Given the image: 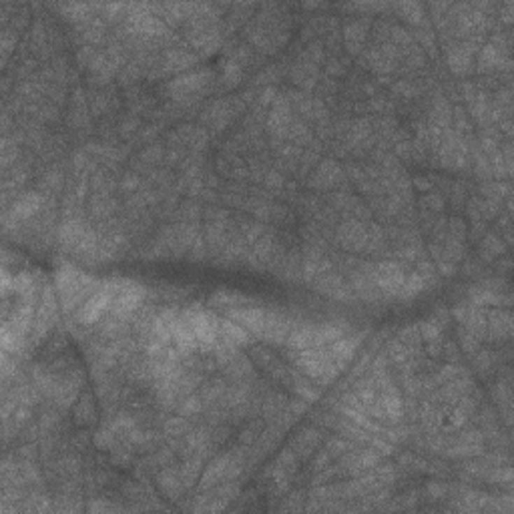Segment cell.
<instances>
[{
  "label": "cell",
  "mask_w": 514,
  "mask_h": 514,
  "mask_svg": "<svg viewBox=\"0 0 514 514\" xmlns=\"http://www.w3.org/2000/svg\"><path fill=\"white\" fill-rule=\"evenodd\" d=\"M99 285L101 283L94 278L87 276V273H80L71 265H64L57 273V290L61 294L64 312L80 310V304H85L89 297L93 296Z\"/></svg>",
  "instance_id": "6da1fadb"
},
{
  "label": "cell",
  "mask_w": 514,
  "mask_h": 514,
  "mask_svg": "<svg viewBox=\"0 0 514 514\" xmlns=\"http://www.w3.org/2000/svg\"><path fill=\"white\" fill-rule=\"evenodd\" d=\"M181 315L187 320L189 327L197 340V345L201 352H209L217 345L219 340V317L211 312H205L203 308H187L183 310Z\"/></svg>",
  "instance_id": "7a4b0ae2"
},
{
  "label": "cell",
  "mask_w": 514,
  "mask_h": 514,
  "mask_svg": "<svg viewBox=\"0 0 514 514\" xmlns=\"http://www.w3.org/2000/svg\"><path fill=\"white\" fill-rule=\"evenodd\" d=\"M121 287H123V281H105V283H101L99 290L78 310V322L80 324H94L105 313H109L110 306H113L117 294L121 292Z\"/></svg>",
  "instance_id": "3957f363"
},
{
  "label": "cell",
  "mask_w": 514,
  "mask_h": 514,
  "mask_svg": "<svg viewBox=\"0 0 514 514\" xmlns=\"http://www.w3.org/2000/svg\"><path fill=\"white\" fill-rule=\"evenodd\" d=\"M368 273H370L376 287L382 290L388 296H398L406 281V273L402 265L394 264V262H382V264L370 265Z\"/></svg>",
  "instance_id": "277c9868"
},
{
  "label": "cell",
  "mask_w": 514,
  "mask_h": 514,
  "mask_svg": "<svg viewBox=\"0 0 514 514\" xmlns=\"http://www.w3.org/2000/svg\"><path fill=\"white\" fill-rule=\"evenodd\" d=\"M239 470H241V462L235 460L234 454L221 456V458H217L211 466L205 470V474H203L201 478V488L203 490H207V488H213V486H217V484L225 483V480H229V478L237 476Z\"/></svg>",
  "instance_id": "5b68a950"
},
{
  "label": "cell",
  "mask_w": 514,
  "mask_h": 514,
  "mask_svg": "<svg viewBox=\"0 0 514 514\" xmlns=\"http://www.w3.org/2000/svg\"><path fill=\"white\" fill-rule=\"evenodd\" d=\"M227 313H229V320L231 322L243 327L250 336H255V338L262 340L267 310H264V308H245V306L241 308V306H235V308H229Z\"/></svg>",
  "instance_id": "8992f818"
},
{
  "label": "cell",
  "mask_w": 514,
  "mask_h": 514,
  "mask_svg": "<svg viewBox=\"0 0 514 514\" xmlns=\"http://www.w3.org/2000/svg\"><path fill=\"white\" fill-rule=\"evenodd\" d=\"M219 340L231 343V345H248L250 334L241 326H237L231 320H219Z\"/></svg>",
  "instance_id": "52a82bcc"
},
{
  "label": "cell",
  "mask_w": 514,
  "mask_h": 514,
  "mask_svg": "<svg viewBox=\"0 0 514 514\" xmlns=\"http://www.w3.org/2000/svg\"><path fill=\"white\" fill-rule=\"evenodd\" d=\"M41 203H43V199H41L38 193H29V195L20 197V199L15 203V207H13V211L8 213V217L15 219V221H22V219L32 217V215L41 209Z\"/></svg>",
  "instance_id": "ba28073f"
},
{
  "label": "cell",
  "mask_w": 514,
  "mask_h": 514,
  "mask_svg": "<svg viewBox=\"0 0 514 514\" xmlns=\"http://www.w3.org/2000/svg\"><path fill=\"white\" fill-rule=\"evenodd\" d=\"M209 75L207 73H193V75H185V77L177 78L175 83L169 85V91L175 94H193L201 89L207 83Z\"/></svg>",
  "instance_id": "9c48e42d"
},
{
  "label": "cell",
  "mask_w": 514,
  "mask_h": 514,
  "mask_svg": "<svg viewBox=\"0 0 514 514\" xmlns=\"http://www.w3.org/2000/svg\"><path fill=\"white\" fill-rule=\"evenodd\" d=\"M159 486H161V490L167 497H179L185 484L181 480V472H177V470H165L159 476Z\"/></svg>",
  "instance_id": "30bf717a"
},
{
  "label": "cell",
  "mask_w": 514,
  "mask_h": 514,
  "mask_svg": "<svg viewBox=\"0 0 514 514\" xmlns=\"http://www.w3.org/2000/svg\"><path fill=\"white\" fill-rule=\"evenodd\" d=\"M424 285H426L424 276H422L420 271H416V273H412V276L406 278L404 285H402V290H400L398 297H402V299H412V297H416L420 294L422 290H424Z\"/></svg>",
  "instance_id": "8fae6325"
},
{
  "label": "cell",
  "mask_w": 514,
  "mask_h": 514,
  "mask_svg": "<svg viewBox=\"0 0 514 514\" xmlns=\"http://www.w3.org/2000/svg\"><path fill=\"white\" fill-rule=\"evenodd\" d=\"M317 442H320V436H317L315 430H304V432L296 438L294 448H296L299 454H312L313 448L317 446Z\"/></svg>",
  "instance_id": "7c38bea8"
},
{
  "label": "cell",
  "mask_w": 514,
  "mask_h": 514,
  "mask_svg": "<svg viewBox=\"0 0 514 514\" xmlns=\"http://www.w3.org/2000/svg\"><path fill=\"white\" fill-rule=\"evenodd\" d=\"M468 64H470V55L466 52V48L454 52L450 57V66L456 71V73H462L464 69H468Z\"/></svg>",
  "instance_id": "4fadbf2b"
},
{
  "label": "cell",
  "mask_w": 514,
  "mask_h": 514,
  "mask_svg": "<svg viewBox=\"0 0 514 514\" xmlns=\"http://www.w3.org/2000/svg\"><path fill=\"white\" fill-rule=\"evenodd\" d=\"M350 448H352V444L345 442V440H331V442L327 444V454H329L331 458H336V456H345Z\"/></svg>",
  "instance_id": "5bb4252c"
}]
</instances>
